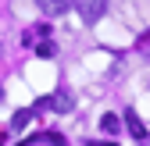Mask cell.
Wrapping results in <instances>:
<instances>
[{"label": "cell", "mask_w": 150, "mask_h": 146, "mask_svg": "<svg viewBox=\"0 0 150 146\" xmlns=\"http://www.w3.org/2000/svg\"><path fill=\"white\" fill-rule=\"evenodd\" d=\"M71 4H75V11H79V18H82L86 25L100 22L104 11H107V0H71Z\"/></svg>", "instance_id": "obj_1"}, {"label": "cell", "mask_w": 150, "mask_h": 146, "mask_svg": "<svg viewBox=\"0 0 150 146\" xmlns=\"http://www.w3.org/2000/svg\"><path fill=\"white\" fill-rule=\"evenodd\" d=\"M36 7H40L43 14H64L71 7V0H36Z\"/></svg>", "instance_id": "obj_2"}, {"label": "cell", "mask_w": 150, "mask_h": 146, "mask_svg": "<svg viewBox=\"0 0 150 146\" xmlns=\"http://www.w3.org/2000/svg\"><path fill=\"white\" fill-rule=\"evenodd\" d=\"M125 125H129V132H132L136 139H146V128H143V121L136 111H125Z\"/></svg>", "instance_id": "obj_3"}, {"label": "cell", "mask_w": 150, "mask_h": 146, "mask_svg": "<svg viewBox=\"0 0 150 146\" xmlns=\"http://www.w3.org/2000/svg\"><path fill=\"white\" fill-rule=\"evenodd\" d=\"M36 107H61V111H68V107H71V96H68V93H57V96H47V100H40Z\"/></svg>", "instance_id": "obj_4"}, {"label": "cell", "mask_w": 150, "mask_h": 146, "mask_svg": "<svg viewBox=\"0 0 150 146\" xmlns=\"http://www.w3.org/2000/svg\"><path fill=\"white\" fill-rule=\"evenodd\" d=\"M136 50H139V53H143V57L150 61V32H143V36H139V39H136Z\"/></svg>", "instance_id": "obj_5"}, {"label": "cell", "mask_w": 150, "mask_h": 146, "mask_svg": "<svg viewBox=\"0 0 150 146\" xmlns=\"http://www.w3.org/2000/svg\"><path fill=\"white\" fill-rule=\"evenodd\" d=\"M100 128H104V132H118V118H115V114H104V118H100Z\"/></svg>", "instance_id": "obj_6"}, {"label": "cell", "mask_w": 150, "mask_h": 146, "mask_svg": "<svg viewBox=\"0 0 150 146\" xmlns=\"http://www.w3.org/2000/svg\"><path fill=\"white\" fill-rule=\"evenodd\" d=\"M36 111H18L14 114V128H22V125H29V118H32Z\"/></svg>", "instance_id": "obj_7"}, {"label": "cell", "mask_w": 150, "mask_h": 146, "mask_svg": "<svg viewBox=\"0 0 150 146\" xmlns=\"http://www.w3.org/2000/svg\"><path fill=\"white\" fill-rule=\"evenodd\" d=\"M36 53H40V57H54V43H40Z\"/></svg>", "instance_id": "obj_8"}, {"label": "cell", "mask_w": 150, "mask_h": 146, "mask_svg": "<svg viewBox=\"0 0 150 146\" xmlns=\"http://www.w3.org/2000/svg\"><path fill=\"white\" fill-rule=\"evenodd\" d=\"M93 146H115V142H93Z\"/></svg>", "instance_id": "obj_9"}]
</instances>
